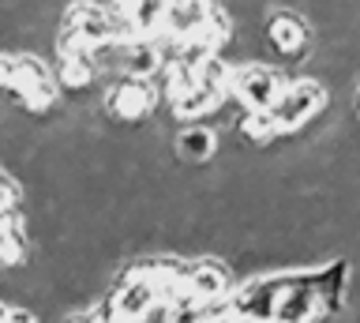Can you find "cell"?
<instances>
[{
  "instance_id": "1",
  "label": "cell",
  "mask_w": 360,
  "mask_h": 323,
  "mask_svg": "<svg viewBox=\"0 0 360 323\" xmlns=\"http://www.w3.org/2000/svg\"><path fill=\"white\" fill-rule=\"evenodd\" d=\"M334 106V91L323 80H311V75H292L281 91L278 106L270 109L281 128V136H297V132L311 128L326 109Z\"/></svg>"
},
{
  "instance_id": "2",
  "label": "cell",
  "mask_w": 360,
  "mask_h": 323,
  "mask_svg": "<svg viewBox=\"0 0 360 323\" xmlns=\"http://www.w3.org/2000/svg\"><path fill=\"white\" fill-rule=\"evenodd\" d=\"M263 46L274 53L281 64H304L315 46V23L297 8H266L263 23Z\"/></svg>"
},
{
  "instance_id": "3",
  "label": "cell",
  "mask_w": 360,
  "mask_h": 323,
  "mask_svg": "<svg viewBox=\"0 0 360 323\" xmlns=\"http://www.w3.org/2000/svg\"><path fill=\"white\" fill-rule=\"evenodd\" d=\"M285 75L270 64L259 61H244L233 68V83H229V102H236L244 113H266L278 106L281 91H285Z\"/></svg>"
},
{
  "instance_id": "4",
  "label": "cell",
  "mask_w": 360,
  "mask_h": 323,
  "mask_svg": "<svg viewBox=\"0 0 360 323\" xmlns=\"http://www.w3.org/2000/svg\"><path fill=\"white\" fill-rule=\"evenodd\" d=\"M162 102V91L158 83H143V80H120L109 83L105 98H101V109L109 113V120H124V125H143L146 117Z\"/></svg>"
},
{
  "instance_id": "5",
  "label": "cell",
  "mask_w": 360,
  "mask_h": 323,
  "mask_svg": "<svg viewBox=\"0 0 360 323\" xmlns=\"http://www.w3.org/2000/svg\"><path fill=\"white\" fill-rule=\"evenodd\" d=\"M311 289L319 297L323 316L342 319L349 312V293H353V260L349 255H334L323 267L311 271Z\"/></svg>"
},
{
  "instance_id": "6",
  "label": "cell",
  "mask_w": 360,
  "mask_h": 323,
  "mask_svg": "<svg viewBox=\"0 0 360 323\" xmlns=\"http://www.w3.org/2000/svg\"><path fill=\"white\" fill-rule=\"evenodd\" d=\"M109 300H112V312H117L120 323H146L154 312H162L154 289L146 286L143 278H131V274H124L120 282L109 289Z\"/></svg>"
},
{
  "instance_id": "7",
  "label": "cell",
  "mask_w": 360,
  "mask_h": 323,
  "mask_svg": "<svg viewBox=\"0 0 360 323\" xmlns=\"http://www.w3.org/2000/svg\"><path fill=\"white\" fill-rule=\"evenodd\" d=\"M188 293L195 300H221L233 293V267L221 255H195L188 271Z\"/></svg>"
},
{
  "instance_id": "8",
  "label": "cell",
  "mask_w": 360,
  "mask_h": 323,
  "mask_svg": "<svg viewBox=\"0 0 360 323\" xmlns=\"http://www.w3.org/2000/svg\"><path fill=\"white\" fill-rule=\"evenodd\" d=\"M319 316H323V308H319V297L311 289V271H300L297 282L281 293L274 323H319Z\"/></svg>"
},
{
  "instance_id": "9",
  "label": "cell",
  "mask_w": 360,
  "mask_h": 323,
  "mask_svg": "<svg viewBox=\"0 0 360 323\" xmlns=\"http://www.w3.org/2000/svg\"><path fill=\"white\" fill-rule=\"evenodd\" d=\"M218 147H221V132L214 125H184L173 136V154L191 165L214 162L218 158Z\"/></svg>"
},
{
  "instance_id": "10",
  "label": "cell",
  "mask_w": 360,
  "mask_h": 323,
  "mask_svg": "<svg viewBox=\"0 0 360 323\" xmlns=\"http://www.w3.org/2000/svg\"><path fill=\"white\" fill-rule=\"evenodd\" d=\"M202 27H207V4H195V0H180V4H169L165 8V27L162 34L173 38V42H191L202 34Z\"/></svg>"
},
{
  "instance_id": "11",
  "label": "cell",
  "mask_w": 360,
  "mask_h": 323,
  "mask_svg": "<svg viewBox=\"0 0 360 323\" xmlns=\"http://www.w3.org/2000/svg\"><path fill=\"white\" fill-rule=\"evenodd\" d=\"M225 102H229V94H214V91H202V87H191V91H184L180 98H173V102H169V113H173V120L199 125V120L221 113Z\"/></svg>"
},
{
  "instance_id": "12",
  "label": "cell",
  "mask_w": 360,
  "mask_h": 323,
  "mask_svg": "<svg viewBox=\"0 0 360 323\" xmlns=\"http://www.w3.org/2000/svg\"><path fill=\"white\" fill-rule=\"evenodd\" d=\"M233 68L236 64L225 57V53H214V57L199 61L195 68V87H202V91H214V94H229V83H233Z\"/></svg>"
},
{
  "instance_id": "13",
  "label": "cell",
  "mask_w": 360,
  "mask_h": 323,
  "mask_svg": "<svg viewBox=\"0 0 360 323\" xmlns=\"http://www.w3.org/2000/svg\"><path fill=\"white\" fill-rule=\"evenodd\" d=\"M236 132L244 136V143H252V147H270L278 136H281V128H278V120L274 113H240L236 117Z\"/></svg>"
},
{
  "instance_id": "14",
  "label": "cell",
  "mask_w": 360,
  "mask_h": 323,
  "mask_svg": "<svg viewBox=\"0 0 360 323\" xmlns=\"http://www.w3.org/2000/svg\"><path fill=\"white\" fill-rule=\"evenodd\" d=\"M19 199H22V188L15 184V177L8 170H0V215H8L11 207H19Z\"/></svg>"
},
{
  "instance_id": "15",
  "label": "cell",
  "mask_w": 360,
  "mask_h": 323,
  "mask_svg": "<svg viewBox=\"0 0 360 323\" xmlns=\"http://www.w3.org/2000/svg\"><path fill=\"white\" fill-rule=\"evenodd\" d=\"M15 80H19L15 53H0V94H11V91H15Z\"/></svg>"
},
{
  "instance_id": "16",
  "label": "cell",
  "mask_w": 360,
  "mask_h": 323,
  "mask_svg": "<svg viewBox=\"0 0 360 323\" xmlns=\"http://www.w3.org/2000/svg\"><path fill=\"white\" fill-rule=\"evenodd\" d=\"M353 117L360 120V87H356V94H353Z\"/></svg>"
},
{
  "instance_id": "17",
  "label": "cell",
  "mask_w": 360,
  "mask_h": 323,
  "mask_svg": "<svg viewBox=\"0 0 360 323\" xmlns=\"http://www.w3.org/2000/svg\"><path fill=\"white\" fill-rule=\"evenodd\" d=\"M8 312H11V305H4V300H0V323H8Z\"/></svg>"
},
{
  "instance_id": "18",
  "label": "cell",
  "mask_w": 360,
  "mask_h": 323,
  "mask_svg": "<svg viewBox=\"0 0 360 323\" xmlns=\"http://www.w3.org/2000/svg\"><path fill=\"white\" fill-rule=\"evenodd\" d=\"M64 323H90V319H83V316H79V312H75V316H68Z\"/></svg>"
},
{
  "instance_id": "19",
  "label": "cell",
  "mask_w": 360,
  "mask_h": 323,
  "mask_svg": "<svg viewBox=\"0 0 360 323\" xmlns=\"http://www.w3.org/2000/svg\"><path fill=\"white\" fill-rule=\"evenodd\" d=\"M233 323H252V319H233Z\"/></svg>"
},
{
  "instance_id": "20",
  "label": "cell",
  "mask_w": 360,
  "mask_h": 323,
  "mask_svg": "<svg viewBox=\"0 0 360 323\" xmlns=\"http://www.w3.org/2000/svg\"><path fill=\"white\" fill-rule=\"evenodd\" d=\"M0 237H4V229H0Z\"/></svg>"
}]
</instances>
